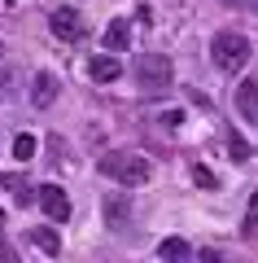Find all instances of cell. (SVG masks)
<instances>
[{"instance_id":"cell-1","label":"cell","mask_w":258,"mask_h":263,"mask_svg":"<svg viewBox=\"0 0 258 263\" xmlns=\"http://www.w3.org/2000/svg\"><path fill=\"white\" fill-rule=\"evenodd\" d=\"M131 75H136L145 97H166L171 84H175V70H171V57L166 53H140L136 66H131Z\"/></svg>"},{"instance_id":"cell-2","label":"cell","mask_w":258,"mask_h":263,"mask_svg":"<svg viewBox=\"0 0 258 263\" xmlns=\"http://www.w3.org/2000/svg\"><path fill=\"white\" fill-rule=\"evenodd\" d=\"M249 40L241 35V31H219V35L210 40V62L219 66L223 75H236V70H245V62H249Z\"/></svg>"},{"instance_id":"cell-3","label":"cell","mask_w":258,"mask_h":263,"mask_svg":"<svg viewBox=\"0 0 258 263\" xmlns=\"http://www.w3.org/2000/svg\"><path fill=\"white\" fill-rule=\"evenodd\" d=\"M96 171L110 176V180H118L123 189H136V184L149 180V162L140 158V154H105V158L96 162Z\"/></svg>"},{"instance_id":"cell-4","label":"cell","mask_w":258,"mask_h":263,"mask_svg":"<svg viewBox=\"0 0 258 263\" xmlns=\"http://www.w3.org/2000/svg\"><path fill=\"white\" fill-rule=\"evenodd\" d=\"M35 202H39V211H44L53 224H66V219H70V197H66L62 184H39L35 189Z\"/></svg>"},{"instance_id":"cell-5","label":"cell","mask_w":258,"mask_h":263,"mask_svg":"<svg viewBox=\"0 0 258 263\" xmlns=\"http://www.w3.org/2000/svg\"><path fill=\"white\" fill-rule=\"evenodd\" d=\"M48 27H53V35L57 40H66V44H74V40H83V13H74V9H53V18H48Z\"/></svg>"},{"instance_id":"cell-6","label":"cell","mask_w":258,"mask_h":263,"mask_svg":"<svg viewBox=\"0 0 258 263\" xmlns=\"http://www.w3.org/2000/svg\"><path fill=\"white\" fill-rule=\"evenodd\" d=\"M88 75H92L96 84H114V79L123 75V62H118V53H110V48H105V53H96L92 62H88Z\"/></svg>"},{"instance_id":"cell-7","label":"cell","mask_w":258,"mask_h":263,"mask_svg":"<svg viewBox=\"0 0 258 263\" xmlns=\"http://www.w3.org/2000/svg\"><path fill=\"white\" fill-rule=\"evenodd\" d=\"M53 101H57V75L53 70H39V75L31 79V105H35V110H48Z\"/></svg>"},{"instance_id":"cell-8","label":"cell","mask_w":258,"mask_h":263,"mask_svg":"<svg viewBox=\"0 0 258 263\" xmlns=\"http://www.w3.org/2000/svg\"><path fill=\"white\" fill-rule=\"evenodd\" d=\"M105 224H110L114 233H127V228H131V202L123 193L105 197Z\"/></svg>"},{"instance_id":"cell-9","label":"cell","mask_w":258,"mask_h":263,"mask_svg":"<svg viewBox=\"0 0 258 263\" xmlns=\"http://www.w3.org/2000/svg\"><path fill=\"white\" fill-rule=\"evenodd\" d=\"M236 114L245 123H258V79H245L236 88Z\"/></svg>"},{"instance_id":"cell-10","label":"cell","mask_w":258,"mask_h":263,"mask_svg":"<svg viewBox=\"0 0 258 263\" xmlns=\"http://www.w3.org/2000/svg\"><path fill=\"white\" fill-rule=\"evenodd\" d=\"M105 48H110V53H127L131 48V22L127 18H114L110 27H105Z\"/></svg>"},{"instance_id":"cell-11","label":"cell","mask_w":258,"mask_h":263,"mask_svg":"<svg viewBox=\"0 0 258 263\" xmlns=\"http://www.w3.org/2000/svg\"><path fill=\"white\" fill-rule=\"evenodd\" d=\"M157 254H162V259H171V263H180V259H193V246H188L184 237H166V241L157 246Z\"/></svg>"},{"instance_id":"cell-12","label":"cell","mask_w":258,"mask_h":263,"mask_svg":"<svg viewBox=\"0 0 258 263\" xmlns=\"http://www.w3.org/2000/svg\"><path fill=\"white\" fill-rule=\"evenodd\" d=\"M0 189H9V193L18 197L22 206H27V202H35V189H27V180H22L18 171H9V176H0Z\"/></svg>"},{"instance_id":"cell-13","label":"cell","mask_w":258,"mask_h":263,"mask_svg":"<svg viewBox=\"0 0 258 263\" xmlns=\"http://www.w3.org/2000/svg\"><path fill=\"white\" fill-rule=\"evenodd\" d=\"M31 246L44 254H62V237L53 233V228H31Z\"/></svg>"},{"instance_id":"cell-14","label":"cell","mask_w":258,"mask_h":263,"mask_svg":"<svg viewBox=\"0 0 258 263\" xmlns=\"http://www.w3.org/2000/svg\"><path fill=\"white\" fill-rule=\"evenodd\" d=\"M13 158H35V136H31V132H22V136H13Z\"/></svg>"},{"instance_id":"cell-15","label":"cell","mask_w":258,"mask_h":263,"mask_svg":"<svg viewBox=\"0 0 258 263\" xmlns=\"http://www.w3.org/2000/svg\"><path fill=\"white\" fill-rule=\"evenodd\" d=\"M48 154H53V158H48L53 167H66V162H70V158H66V141H62V136H48Z\"/></svg>"},{"instance_id":"cell-16","label":"cell","mask_w":258,"mask_h":263,"mask_svg":"<svg viewBox=\"0 0 258 263\" xmlns=\"http://www.w3.org/2000/svg\"><path fill=\"white\" fill-rule=\"evenodd\" d=\"M228 149H232V158H236V162H245V158H249V145L241 141L236 132H228Z\"/></svg>"},{"instance_id":"cell-17","label":"cell","mask_w":258,"mask_h":263,"mask_svg":"<svg viewBox=\"0 0 258 263\" xmlns=\"http://www.w3.org/2000/svg\"><path fill=\"white\" fill-rule=\"evenodd\" d=\"M245 233H258V193H249V211H245Z\"/></svg>"},{"instance_id":"cell-18","label":"cell","mask_w":258,"mask_h":263,"mask_svg":"<svg viewBox=\"0 0 258 263\" xmlns=\"http://www.w3.org/2000/svg\"><path fill=\"white\" fill-rule=\"evenodd\" d=\"M0 259H5V263H18V250L9 246V237H5V233H0Z\"/></svg>"},{"instance_id":"cell-19","label":"cell","mask_w":258,"mask_h":263,"mask_svg":"<svg viewBox=\"0 0 258 263\" xmlns=\"http://www.w3.org/2000/svg\"><path fill=\"white\" fill-rule=\"evenodd\" d=\"M193 180H197V184H202V189H214V176H210V171H206V167H193Z\"/></svg>"},{"instance_id":"cell-20","label":"cell","mask_w":258,"mask_h":263,"mask_svg":"<svg viewBox=\"0 0 258 263\" xmlns=\"http://www.w3.org/2000/svg\"><path fill=\"white\" fill-rule=\"evenodd\" d=\"M9 84H13V70H0V97H9Z\"/></svg>"},{"instance_id":"cell-21","label":"cell","mask_w":258,"mask_h":263,"mask_svg":"<svg viewBox=\"0 0 258 263\" xmlns=\"http://www.w3.org/2000/svg\"><path fill=\"white\" fill-rule=\"evenodd\" d=\"M228 5H241V9H258V0H228Z\"/></svg>"}]
</instances>
